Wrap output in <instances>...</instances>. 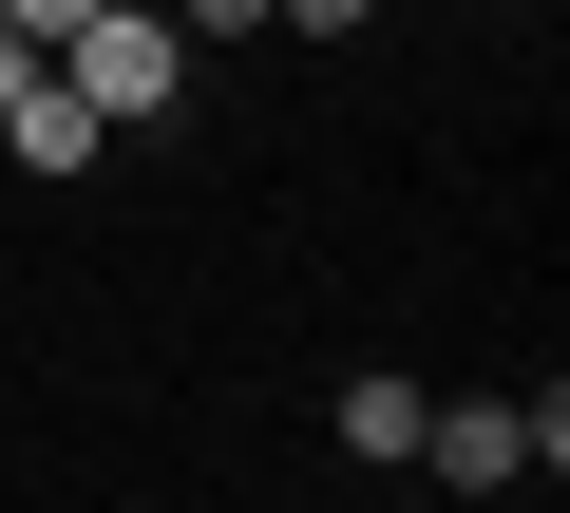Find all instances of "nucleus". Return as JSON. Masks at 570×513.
Listing matches in <instances>:
<instances>
[{
	"mask_svg": "<svg viewBox=\"0 0 570 513\" xmlns=\"http://www.w3.org/2000/svg\"><path fill=\"white\" fill-rule=\"evenodd\" d=\"M58 77L96 96V134H153V115L190 96V39H171V0H96V20L58 39Z\"/></svg>",
	"mask_w": 570,
	"mask_h": 513,
	"instance_id": "1",
	"label": "nucleus"
},
{
	"mask_svg": "<svg viewBox=\"0 0 570 513\" xmlns=\"http://www.w3.org/2000/svg\"><path fill=\"white\" fill-rule=\"evenodd\" d=\"M419 475H438V494H513V475H532V418H513V399H438V418H419Z\"/></svg>",
	"mask_w": 570,
	"mask_h": 513,
	"instance_id": "2",
	"label": "nucleus"
},
{
	"mask_svg": "<svg viewBox=\"0 0 570 513\" xmlns=\"http://www.w3.org/2000/svg\"><path fill=\"white\" fill-rule=\"evenodd\" d=\"M0 152H20V171H96V152H115V134H96V96H77V77H58V58H39V77H20V96H0Z\"/></svg>",
	"mask_w": 570,
	"mask_h": 513,
	"instance_id": "3",
	"label": "nucleus"
},
{
	"mask_svg": "<svg viewBox=\"0 0 570 513\" xmlns=\"http://www.w3.org/2000/svg\"><path fill=\"white\" fill-rule=\"evenodd\" d=\"M419 418H438V381H419V362H362V381H343V456H362V475H400V456H419Z\"/></svg>",
	"mask_w": 570,
	"mask_h": 513,
	"instance_id": "4",
	"label": "nucleus"
},
{
	"mask_svg": "<svg viewBox=\"0 0 570 513\" xmlns=\"http://www.w3.org/2000/svg\"><path fill=\"white\" fill-rule=\"evenodd\" d=\"M171 39H190V58H247V39H266V0H171Z\"/></svg>",
	"mask_w": 570,
	"mask_h": 513,
	"instance_id": "5",
	"label": "nucleus"
},
{
	"mask_svg": "<svg viewBox=\"0 0 570 513\" xmlns=\"http://www.w3.org/2000/svg\"><path fill=\"white\" fill-rule=\"evenodd\" d=\"M381 0H266V39H362Z\"/></svg>",
	"mask_w": 570,
	"mask_h": 513,
	"instance_id": "6",
	"label": "nucleus"
},
{
	"mask_svg": "<svg viewBox=\"0 0 570 513\" xmlns=\"http://www.w3.org/2000/svg\"><path fill=\"white\" fill-rule=\"evenodd\" d=\"M0 20H20V39H39V58H58V39H77V20H96V0H0Z\"/></svg>",
	"mask_w": 570,
	"mask_h": 513,
	"instance_id": "7",
	"label": "nucleus"
},
{
	"mask_svg": "<svg viewBox=\"0 0 570 513\" xmlns=\"http://www.w3.org/2000/svg\"><path fill=\"white\" fill-rule=\"evenodd\" d=\"M20 77H39V39H20V20H0V96H20Z\"/></svg>",
	"mask_w": 570,
	"mask_h": 513,
	"instance_id": "8",
	"label": "nucleus"
}]
</instances>
